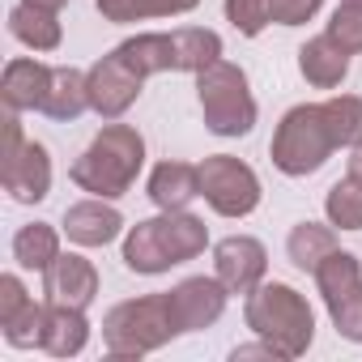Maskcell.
Wrapping results in <instances>:
<instances>
[{"label": "cell", "mask_w": 362, "mask_h": 362, "mask_svg": "<svg viewBox=\"0 0 362 362\" xmlns=\"http://www.w3.org/2000/svg\"><path fill=\"white\" fill-rule=\"evenodd\" d=\"M175 52H179V73H205L209 64L222 60V35L205 26H179Z\"/></svg>", "instance_id": "484cf974"}, {"label": "cell", "mask_w": 362, "mask_h": 362, "mask_svg": "<svg viewBox=\"0 0 362 362\" xmlns=\"http://www.w3.org/2000/svg\"><path fill=\"white\" fill-rule=\"evenodd\" d=\"M230 358H235V362H243V358H281V354H277L269 341H256V345H235V349H230Z\"/></svg>", "instance_id": "1f68e13d"}, {"label": "cell", "mask_w": 362, "mask_h": 362, "mask_svg": "<svg viewBox=\"0 0 362 362\" xmlns=\"http://www.w3.org/2000/svg\"><path fill=\"white\" fill-rule=\"evenodd\" d=\"M145 166V136L132 128V124H119V119H107V128L81 149V158L69 166V179L90 192V197H103V201H119Z\"/></svg>", "instance_id": "7a4b0ae2"}, {"label": "cell", "mask_w": 362, "mask_h": 362, "mask_svg": "<svg viewBox=\"0 0 362 362\" xmlns=\"http://www.w3.org/2000/svg\"><path fill=\"white\" fill-rule=\"evenodd\" d=\"M9 35H13L22 47H30V52H56V47L64 43V26H60V18H56L52 9L26 5V0L9 9Z\"/></svg>", "instance_id": "44dd1931"}, {"label": "cell", "mask_w": 362, "mask_h": 362, "mask_svg": "<svg viewBox=\"0 0 362 362\" xmlns=\"http://www.w3.org/2000/svg\"><path fill=\"white\" fill-rule=\"evenodd\" d=\"M197 98L205 128L214 136H247L256 128V98L247 86V73L235 60H218L205 73H197Z\"/></svg>", "instance_id": "8992f818"}, {"label": "cell", "mask_w": 362, "mask_h": 362, "mask_svg": "<svg viewBox=\"0 0 362 362\" xmlns=\"http://www.w3.org/2000/svg\"><path fill=\"white\" fill-rule=\"evenodd\" d=\"M201 197L218 218H247L260 205V179L243 158L214 153L201 162Z\"/></svg>", "instance_id": "ba28073f"}, {"label": "cell", "mask_w": 362, "mask_h": 362, "mask_svg": "<svg viewBox=\"0 0 362 362\" xmlns=\"http://www.w3.org/2000/svg\"><path fill=\"white\" fill-rule=\"evenodd\" d=\"M341 52H349V56H362V9H354V5H337L332 9V18H328V30H324Z\"/></svg>", "instance_id": "f1b7e54d"}, {"label": "cell", "mask_w": 362, "mask_h": 362, "mask_svg": "<svg viewBox=\"0 0 362 362\" xmlns=\"http://www.w3.org/2000/svg\"><path fill=\"white\" fill-rule=\"evenodd\" d=\"M243 320L281 358H303L315 341V315L307 298L286 281H260L243 303Z\"/></svg>", "instance_id": "3957f363"}, {"label": "cell", "mask_w": 362, "mask_h": 362, "mask_svg": "<svg viewBox=\"0 0 362 362\" xmlns=\"http://www.w3.org/2000/svg\"><path fill=\"white\" fill-rule=\"evenodd\" d=\"M30 303H35V298H30V290L22 286L18 273H5V277H0V328H5L9 320H18Z\"/></svg>", "instance_id": "4dcf8cb0"}, {"label": "cell", "mask_w": 362, "mask_h": 362, "mask_svg": "<svg viewBox=\"0 0 362 362\" xmlns=\"http://www.w3.org/2000/svg\"><path fill=\"white\" fill-rule=\"evenodd\" d=\"M0 179H5V192L18 205H39L52 192V153L39 141H26L9 162H0Z\"/></svg>", "instance_id": "4fadbf2b"}, {"label": "cell", "mask_w": 362, "mask_h": 362, "mask_svg": "<svg viewBox=\"0 0 362 362\" xmlns=\"http://www.w3.org/2000/svg\"><path fill=\"white\" fill-rule=\"evenodd\" d=\"M332 149L337 145H332V132H328V119H324V103H298L281 115V124L273 132V145H269V158L281 175L307 179L332 158Z\"/></svg>", "instance_id": "5b68a950"}, {"label": "cell", "mask_w": 362, "mask_h": 362, "mask_svg": "<svg viewBox=\"0 0 362 362\" xmlns=\"http://www.w3.org/2000/svg\"><path fill=\"white\" fill-rule=\"evenodd\" d=\"M269 273V252L252 235H230L214 247V277L230 294H252Z\"/></svg>", "instance_id": "7c38bea8"}, {"label": "cell", "mask_w": 362, "mask_h": 362, "mask_svg": "<svg viewBox=\"0 0 362 362\" xmlns=\"http://www.w3.org/2000/svg\"><path fill=\"white\" fill-rule=\"evenodd\" d=\"M86 77H90V111H94L98 119H124L128 107H132V103L141 98V90H145V77L119 56V47L107 52L103 60H94V64L86 69Z\"/></svg>", "instance_id": "9c48e42d"}, {"label": "cell", "mask_w": 362, "mask_h": 362, "mask_svg": "<svg viewBox=\"0 0 362 362\" xmlns=\"http://www.w3.org/2000/svg\"><path fill=\"white\" fill-rule=\"evenodd\" d=\"M298 73L315 90H337L349 77V52H341L328 35H315L298 47Z\"/></svg>", "instance_id": "d6986e66"}, {"label": "cell", "mask_w": 362, "mask_h": 362, "mask_svg": "<svg viewBox=\"0 0 362 362\" xmlns=\"http://www.w3.org/2000/svg\"><path fill=\"white\" fill-rule=\"evenodd\" d=\"M149 201L162 209V214H175V209H188L197 197H201V166L192 162H158L149 170Z\"/></svg>", "instance_id": "e0dca14e"}, {"label": "cell", "mask_w": 362, "mask_h": 362, "mask_svg": "<svg viewBox=\"0 0 362 362\" xmlns=\"http://www.w3.org/2000/svg\"><path fill=\"white\" fill-rule=\"evenodd\" d=\"M90 341V320L81 307H64V303H47V315H43V337H39V349L52 354V358H77Z\"/></svg>", "instance_id": "ac0fdd59"}, {"label": "cell", "mask_w": 362, "mask_h": 362, "mask_svg": "<svg viewBox=\"0 0 362 362\" xmlns=\"http://www.w3.org/2000/svg\"><path fill=\"white\" fill-rule=\"evenodd\" d=\"M103 22L115 26H132V22H149V18H179L192 13L201 0H94Z\"/></svg>", "instance_id": "d4e9b609"}, {"label": "cell", "mask_w": 362, "mask_h": 362, "mask_svg": "<svg viewBox=\"0 0 362 362\" xmlns=\"http://www.w3.org/2000/svg\"><path fill=\"white\" fill-rule=\"evenodd\" d=\"M341 5H354V9H362V0H341Z\"/></svg>", "instance_id": "e575fe53"}, {"label": "cell", "mask_w": 362, "mask_h": 362, "mask_svg": "<svg viewBox=\"0 0 362 362\" xmlns=\"http://www.w3.org/2000/svg\"><path fill=\"white\" fill-rule=\"evenodd\" d=\"M222 9H226V22L243 39H256L269 26H303V22H311L324 9V0H226Z\"/></svg>", "instance_id": "30bf717a"}, {"label": "cell", "mask_w": 362, "mask_h": 362, "mask_svg": "<svg viewBox=\"0 0 362 362\" xmlns=\"http://www.w3.org/2000/svg\"><path fill=\"white\" fill-rule=\"evenodd\" d=\"M179 337L175 311H170V290L166 294H141L128 303H115L103 315V345L115 358H145Z\"/></svg>", "instance_id": "277c9868"}, {"label": "cell", "mask_w": 362, "mask_h": 362, "mask_svg": "<svg viewBox=\"0 0 362 362\" xmlns=\"http://www.w3.org/2000/svg\"><path fill=\"white\" fill-rule=\"evenodd\" d=\"M13 260L18 269H30V273H47L56 260H60V230L52 222H30L13 235Z\"/></svg>", "instance_id": "603a6c76"}, {"label": "cell", "mask_w": 362, "mask_h": 362, "mask_svg": "<svg viewBox=\"0 0 362 362\" xmlns=\"http://www.w3.org/2000/svg\"><path fill=\"white\" fill-rule=\"evenodd\" d=\"M60 226H64L69 243H77V247H107V243H115L124 235V214L111 201L90 197V201L69 205Z\"/></svg>", "instance_id": "9a60e30c"}, {"label": "cell", "mask_w": 362, "mask_h": 362, "mask_svg": "<svg viewBox=\"0 0 362 362\" xmlns=\"http://www.w3.org/2000/svg\"><path fill=\"white\" fill-rule=\"evenodd\" d=\"M43 315H47V303H30L18 320H9L5 328V341L13 345V349H30V345H39V337H43Z\"/></svg>", "instance_id": "f546056e"}, {"label": "cell", "mask_w": 362, "mask_h": 362, "mask_svg": "<svg viewBox=\"0 0 362 362\" xmlns=\"http://www.w3.org/2000/svg\"><path fill=\"white\" fill-rule=\"evenodd\" d=\"M52 90V64L18 56L5 64V77H0V98H5L9 111H39L43 98Z\"/></svg>", "instance_id": "2e32d148"}, {"label": "cell", "mask_w": 362, "mask_h": 362, "mask_svg": "<svg viewBox=\"0 0 362 362\" xmlns=\"http://www.w3.org/2000/svg\"><path fill=\"white\" fill-rule=\"evenodd\" d=\"M98 298V269L81 252H60V260L43 273V303H64V307H90Z\"/></svg>", "instance_id": "5bb4252c"}, {"label": "cell", "mask_w": 362, "mask_h": 362, "mask_svg": "<svg viewBox=\"0 0 362 362\" xmlns=\"http://www.w3.org/2000/svg\"><path fill=\"white\" fill-rule=\"evenodd\" d=\"M311 277H315V286L324 294V307H328L332 328L345 341L362 345V260L354 252H341L337 247Z\"/></svg>", "instance_id": "52a82bcc"}, {"label": "cell", "mask_w": 362, "mask_h": 362, "mask_svg": "<svg viewBox=\"0 0 362 362\" xmlns=\"http://www.w3.org/2000/svg\"><path fill=\"white\" fill-rule=\"evenodd\" d=\"M324 218L341 230H362V184L358 179H341V184L328 188L324 197Z\"/></svg>", "instance_id": "83f0119b"}, {"label": "cell", "mask_w": 362, "mask_h": 362, "mask_svg": "<svg viewBox=\"0 0 362 362\" xmlns=\"http://www.w3.org/2000/svg\"><path fill=\"white\" fill-rule=\"evenodd\" d=\"M345 175L362 184V145H354V149H349V170H345Z\"/></svg>", "instance_id": "d6a6232c"}, {"label": "cell", "mask_w": 362, "mask_h": 362, "mask_svg": "<svg viewBox=\"0 0 362 362\" xmlns=\"http://www.w3.org/2000/svg\"><path fill=\"white\" fill-rule=\"evenodd\" d=\"M337 252V235H332V222L320 226V222H298L286 239V256L298 273H315L328 256Z\"/></svg>", "instance_id": "cb8c5ba5"}, {"label": "cell", "mask_w": 362, "mask_h": 362, "mask_svg": "<svg viewBox=\"0 0 362 362\" xmlns=\"http://www.w3.org/2000/svg\"><path fill=\"white\" fill-rule=\"evenodd\" d=\"M205 247H209V226L188 209H175V214L145 218V222L128 226L124 264H128V273L158 277V273H170L175 264L197 260Z\"/></svg>", "instance_id": "6da1fadb"}, {"label": "cell", "mask_w": 362, "mask_h": 362, "mask_svg": "<svg viewBox=\"0 0 362 362\" xmlns=\"http://www.w3.org/2000/svg\"><path fill=\"white\" fill-rule=\"evenodd\" d=\"M39 111L56 124H73L77 115L90 111V77L73 64H56L52 69V90H47Z\"/></svg>", "instance_id": "ffe728a7"}, {"label": "cell", "mask_w": 362, "mask_h": 362, "mask_svg": "<svg viewBox=\"0 0 362 362\" xmlns=\"http://www.w3.org/2000/svg\"><path fill=\"white\" fill-rule=\"evenodd\" d=\"M230 290L218 277H184L170 290V311H175V328L184 332H205L222 320Z\"/></svg>", "instance_id": "8fae6325"}, {"label": "cell", "mask_w": 362, "mask_h": 362, "mask_svg": "<svg viewBox=\"0 0 362 362\" xmlns=\"http://www.w3.org/2000/svg\"><path fill=\"white\" fill-rule=\"evenodd\" d=\"M324 119H328V132H332L337 149L362 145V98L358 94H332L324 103Z\"/></svg>", "instance_id": "4316f807"}, {"label": "cell", "mask_w": 362, "mask_h": 362, "mask_svg": "<svg viewBox=\"0 0 362 362\" xmlns=\"http://www.w3.org/2000/svg\"><path fill=\"white\" fill-rule=\"evenodd\" d=\"M26 5H39V9H52V13H60L69 0H26Z\"/></svg>", "instance_id": "836d02e7"}, {"label": "cell", "mask_w": 362, "mask_h": 362, "mask_svg": "<svg viewBox=\"0 0 362 362\" xmlns=\"http://www.w3.org/2000/svg\"><path fill=\"white\" fill-rule=\"evenodd\" d=\"M119 56L141 73V77H153V73H179V52H175V30H149V35H132L119 43Z\"/></svg>", "instance_id": "7402d4cb"}]
</instances>
